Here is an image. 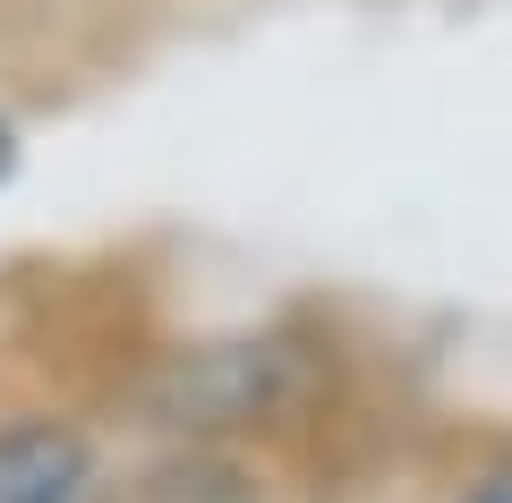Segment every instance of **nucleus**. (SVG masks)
I'll return each instance as SVG.
<instances>
[{"label":"nucleus","instance_id":"f257e3e1","mask_svg":"<svg viewBox=\"0 0 512 503\" xmlns=\"http://www.w3.org/2000/svg\"><path fill=\"white\" fill-rule=\"evenodd\" d=\"M0 503H111L94 427H77L69 410L0 418Z\"/></svg>","mask_w":512,"mask_h":503},{"label":"nucleus","instance_id":"f03ea898","mask_svg":"<svg viewBox=\"0 0 512 503\" xmlns=\"http://www.w3.org/2000/svg\"><path fill=\"white\" fill-rule=\"evenodd\" d=\"M461 503H512V461H495V469H478V478L461 486Z\"/></svg>","mask_w":512,"mask_h":503},{"label":"nucleus","instance_id":"7ed1b4c3","mask_svg":"<svg viewBox=\"0 0 512 503\" xmlns=\"http://www.w3.org/2000/svg\"><path fill=\"white\" fill-rule=\"evenodd\" d=\"M18 154H26V137H18V120H9V103H0V188L18 180Z\"/></svg>","mask_w":512,"mask_h":503}]
</instances>
